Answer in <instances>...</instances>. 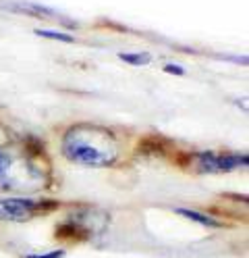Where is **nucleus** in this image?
Returning a JSON list of instances; mask_svg holds the SVG:
<instances>
[{
  "label": "nucleus",
  "mask_w": 249,
  "mask_h": 258,
  "mask_svg": "<svg viewBox=\"0 0 249 258\" xmlns=\"http://www.w3.org/2000/svg\"><path fill=\"white\" fill-rule=\"evenodd\" d=\"M64 250H52V252H46V254H27L23 258H62Z\"/></svg>",
  "instance_id": "6e6552de"
},
{
  "label": "nucleus",
  "mask_w": 249,
  "mask_h": 258,
  "mask_svg": "<svg viewBox=\"0 0 249 258\" xmlns=\"http://www.w3.org/2000/svg\"><path fill=\"white\" fill-rule=\"evenodd\" d=\"M177 213L183 215V217H187L199 225H206V227H220V223L218 221H214L212 217H206L202 213H197V211H189V208H177Z\"/></svg>",
  "instance_id": "20e7f679"
},
{
  "label": "nucleus",
  "mask_w": 249,
  "mask_h": 258,
  "mask_svg": "<svg viewBox=\"0 0 249 258\" xmlns=\"http://www.w3.org/2000/svg\"><path fill=\"white\" fill-rule=\"evenodd\" d=\"M62 154L79 165L108 167L119 156V148L108 129L96 125H75L64 134Z\"/></svg>",
  "instance_id": "f257e3e1"
},
{
  "label": "nucleus",
  "mask_w": 249,
  "mask_h": 258,
  "mask_svg": "<svg viewBox=\"0 0 249 258\" xmlns=\"http://www.w3.org/2000/svg\"><path fill=\"white\" fill-rule=\"evenodd\" d=\"M9 167H11V158H9V154L0 150V177H3V175H7Z\"/></svg>",
  "instance_id": "9d476101"
},
{
  "label": "nucleus",
  "mask_w": 249,
  "mask_h": 258,
  "mask_svg": "<svg viewBox=\"0 0 249 258\" xmlns=\"http://www.w3.org/2000/svg\"><path fill=\"white\" fill-rule=\"evenodd\" d=\"M33 34L40 36V38H48V40H58L64 44H73L75 38L69 34H62V31H52V29H33Z\"/></svg>",
  "instance_id": "423d86ee"
},
{
  "label": "nucleus",
  "mask_w": 249,
  "mask_h": 258,
  "mask_svg": "<svg viewBox=\"0 0 249 258\" xmlns=\"http://www.w3.org/2000/svg\"><path fill=\"white\" fill-rule=\"evenodd\" d=\"M15 11H21V13H31V15H40V17H48V15H54L52 9L48 7H40L36 3H15L11 5Z\"/></svg>",
  "instance_id": "39448f33"
},
{
  "label": "nucleus",
  "mask_w": 249,
  "mask_h": 258,
  "mask_svg": "<svg viewBox=\"0 0 249 258\" xmlns=\"http://www.w3.org/2000/svg\"><path fill=\"white\" fill-rule=\"evenodd\" d=\"M119 58L121 60H125V62H129V64H149L152 62V56H149L147 52H121L119 54Z\"/></svg>",
  "instance_id": "0eeeda50"
},
{
  "label": "nucleus",
  "mask_w": 249,
  "mask_h": 258,
  "mask_svg": "<svg viewBox=\"0 0 249 258\" xmlns=\"http://www.w3.org/2000/svg\"><path fill=\"white\" fill-rule=\"evenodd\" d=\"M245 165H247L245 154H216V152L197 154V169L202 173H222V171H232Z\"/></svg>",
  "instance_id": "7ed1b4c3"
},
{
  "label": "nucleus",
  "mask_w": 249,
  "mask_h": 258,
  "mask_svg": "<svg viewBox=\"0 0 249 258\" xmlns=\"http://www.w3.org/2000/svg\"><path fill=\"white\" fill-rule=\"evenodd\" d=\"M44 208V202L29 198H3L0 200V221H29Z\"/></svg>",
  "instance_id": "f03ea898"
},
{
  "label": "nucleus",
  "mask_w": 249,
  "mask_h": 258,
  "mask_svg": "<svg viewBox=\"0 0 249 258\" xmlns=\"http://www.w3.org/2000/svg\"><path fill=\"white\" fill-rule=\"evenodd\" d=\"M164 71L171 73V75H185V67H181V64H175V62H166V64H164Z\"/></svg>",
  "instance_id": "1a4fd4ad"
}]
</instances>
